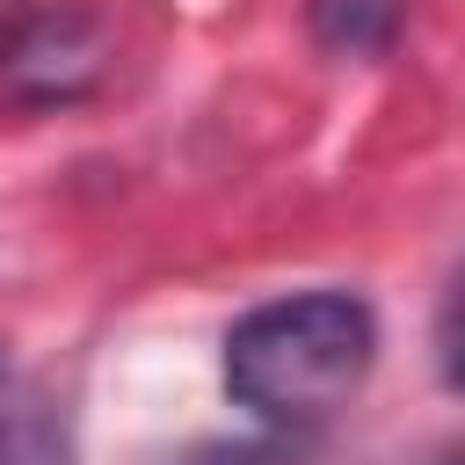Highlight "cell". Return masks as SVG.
<instances>
[{
  "mask_svg": "<svg viewBox=\"0 0 465 465\" xmlns=\"http://www.w3.org/2000/svg\"><path fill=\"white\" fill-rule=\"evenodd\" d=\"M22 15H29V7H22V0H0V44H7V36H15V29H22Z\"/></svg>",
  "mask_w": 465,
  "mask_h": 465,
  "instance_id": "obj_5",
  "label": "cell"
},
{
  "mask_svg": "<svg viewBox=\"0 0 465 465\" xmlns=\"http://www.w3.org/2000/svg\"><path fill=\"white\" fill-rule=\"evenodd\" d=\"M378 356V320L349 291H298L254 305L225 334V392L283 429L327 421L349 407V392L371 378Z\"/></svg>",
  "mask_w": 465,
  "mask_h": 465,
  "instance_id": "obj_1",
  "label": "cell"
},
{
  "mask_svg": "<svg viewBox=\"0 0 465 465\" xmlns=\"http://www.w3.org/2000/svg\"><path fill=\"white\" fill-rule=\"evenodd\" d=\"M7 385H15V378H7V363H0V392H7Z\"/></svg>",
  "mask_w": 465,
  "mask_h": 465,
  "instance_id": "obj_6",
  "label": "cell"
},
{
  "mask_svg": "<svg viewBox=\"0 0 465 465\" xmlns=\"http://www.w3.org/2000/svg\"><path fill=\"white\" fill-rule=\"evenodd\" d=\"M7 80L29 102H65L80 87H94L102 73V22L87 7H51V15H22V29L0 44Z\"/></svg>",
  "mask_w": 465,
  "mask_h": 465,
  "instance_id": "obj_2",
  "label": "cell"
},
{
  "mask_svg": "<svg viewBox=\"0 0 465 465\" xmlns=\"http://www.w3.org/2000/svg\"><path fill=\"white\" fill-rule=\"evenodd\" d=\"M305 29L341 58H378L400 36V0H305Z\"/></svg>",
  "mask_w": 465,
  "mask_h": 465,
  "instance_id": "obj_3",
  "label": "cell"
},
{
  "mask_svg": "<svg viewBox=\"0 0 465 465\" xmlns=\"http://www.w3.org/2000/svg\"><path fill=\"white\" fill-rule=\"evenodd\" d=\"M0 465H73L65 421L29 385H7L0 392Z\"/></svg>",
  "mask_w": 465,
  "mask_h": 465,
  "instance_id": "obj_4",
  "label": "cell"
}]
</instances>
